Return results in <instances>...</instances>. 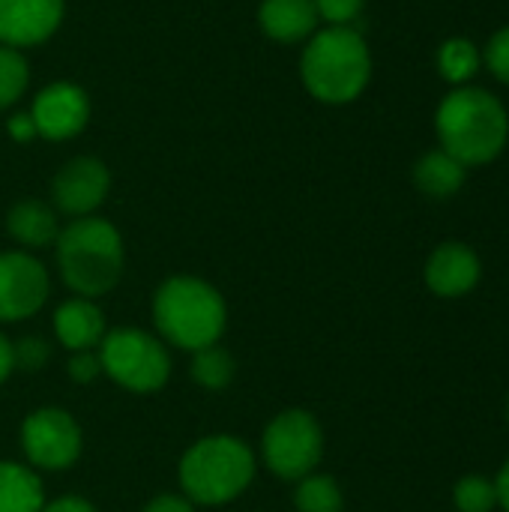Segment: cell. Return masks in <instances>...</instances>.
Masks as SVG:
<instances>
[{
  "label": "cell",
  "instance_id": "4",
  "mask_svg": "<svg viewBox=\"0 0 509 512\" xmlns=\"http://www.w3.org/2000/svg\"><path fill=\"white\" fill-rule=\"evenodd\" d=\"M306 90L330 105L357 99L372 75V54L354 27H327L315 33L300 60Z\"/></svg>",
  "mask_w": 509,
  "mask_h": 512
},
{
  "label": "cell",
  "instance_id": "3",
  "mask_svg": "<svg viewBox=\"0 0 509 512\" xmlns=\"http://www.w3.org/2000/svg\"><path fill=\"white\" fill-rule=\"evenodd\" d=\"M57 267L78 297H102L123 276V237L108 219L84 216L57 234Z\"/></svg>",
  "mask_w": 509,
  "mask_h": 512
},
{
  "label": "cell",
  "instance_id": "9",
  "mask_svg": "<svg viewBox=\"0 0 509 512\" xmlns=\"http://www.w3.org/2000/svg\"><path fill=\"white\" fill-rule=\"evenodd\" d=\"M51 282L27 252H0V321H24L48 300Z\"/></svg>",
  "mask_w": 509,
  "mask_h": 512
},
{
  "label": "cell",
  "instance_id": "29",
  "mask_svg": "<svg viewBox=\"0 0 509 512\" xmlns=\"http://www.w3.org/2000/svg\"><path fill=\"white\" fill-rule=\"evenodd\" d=\"M42 512H96V507L84 498H75V495H66V498H57L51 504H45Z\"/></svg>",
  "mask_w": 509,
  "mask_h": 512
},
{
  "label": "cell",
  "instance_id": "24",
  "mask_svg": "<svg viewBox=\"0 0 509 512\" xmlns=\"http://www.w3.org/2000/svg\"><path fill=\"white\" fill-rule=\"evenodd\" d=\"M318 18L330 21V27H351V21L363 12L366 0H312Z\"/></svg>",
  "mask_w": 509,
  "mask_h": 512
},
{
  "label": "cell",
  "instance_id": "14",
  "mask_svg": "<svg viewBox=\"0 0 509 512\" xmlns=\"http://www.w3.org/2000/svg\"><path fill=\"white\" fill-rule=\"evenodd\" d=\"M54 336L66 351H93L105 336V315L87 297H72L54 312Z\"/></svg>",
  "mask_w": 509,
  "mask_h": 512
},
{
  "label": "cell",
  "instance_id": "2",
  "mask_svg": "<svg viewBox=\"0 0 509 512\" xmlns=\"http://www.w3.org/2000/svg\"><path fill=\"white\" fill-rule=\"evenodd\" d=\"M153 321L165 342L195 354L222 339L228 309L210 282L198 276H171L153 297Z\"/></svg>",
  "mask_w": 509,
  "mask_h": 512
},
{
  "label": "cell",
  "instance_id": "22",
  "mask_svg": "<svg viewBox=\"0 0 509 512\" xmlns=\"http://www.w3.org/2000/svg\"><path fill=\"white\" fill-rule=\"evenodd\" d=\"M27 81H30V69L21 51L0 45V111L21 99V93L27 90Z\"/></svg>",
  "mask_w": 509,
  "mask_h": 512
},
{
  "label": "cell",
  "instance_id": "28",
  "mask_svg": "<svg viewBox=\"0 0 509 512\" xmlns=\"http://www.w3.org/2000/svg\"><path fill=\"white\" fill-rule=\"evenodd\" d=\"M141 512H195L186 495H156Z\"/></svg>",
  "mask_w": 509,
  "mask_h": 512
},
{
  "label": "cell",
  "instance_id": "1",
  "mask_svg": "<svg viewBox=\"0 0 509 512\" xmlns=\"http://www.w3.org/2000/svg\"><path fill=\"white\" fill-rule=\"evenodd\" d=\"M441 150L465 168L492 162L509 138V117L504 105L483 87L453 90L435 117Z\"/></svg>",
  "mask_w": 509,
  "mask_h": 512
},
{
  "label": "cell",
  "instance_id": "19",
  "mask_svg": "<svg viewBox=\"0 0 509 512\" xmlns=\"http://www.w3.org/2000/svg\"><path fill=\"white\" fill-rule=\"evenodd\" d=\"M294 507H297V512H342L345 510V498H342V489L333 477L309 474V477L297 480Z\"/></svg>",
  "mask_w": 509,
  "mask_h": 512
},
{
  "label": "cell",
  "instance_id": "33",
  "mask_svg": "<svg viewBox=\"0 0 509 512\" xmlns=\"http://www.w3.org/2000/svg\"><path fill=\"white\" fill-rule=\"evenodd\" d=\"M507 414H509V405H507Z\"/></svg>",
  "mask_w": 509,
  "mask_h": 512
},
{
  "label": "cell",
  "instance_id": "16",
  "mask_svg": "<svg viewBox=\"0 0 509 512\" xmlns=\"http://www.w3.org/2000/svg\"><path fill=\"white\" fill-rule=\"evenodd\" d=\"M6 231L12 234L15 243L27 246V249H42V246H51L60 234L57 228V216L54 210L45 204V201H36V198H27V201H18L9 216H6Z\"/></svg>",
  "mask_w": 509,
  "mask_h": 512
},
{
  "label": "cell",
  "instance_id": "32",
  "mask_svg": "<svg viewBox=\"0 0 509 512\" xmlns=\"http://www.w3.org/2000/svg\"><path fill=\"white\" fill-rule=\"evenodd\" d=\"M495 492H498V507H504L509 512V459L504 462L498 480H495Z\"/></svg>",
  "mask_w": 509,
  "mask_h": 512
},
{
  "label": "cell",
  "instance_id": "11",
  "mask_svg": "<svg viewBox=\"0 0 509 512\" xmlns=\"http://www.w3.org/2000/svg\"><path fill=\"white\" fill-rule=\"evenodd\" d=\"M30 120L39 138H48V141L75 138L90 120V99L78 84H69V81L48 84L36 93Z\"/></svg>",
  "mask_w": 509,
  "mask_h": 512
},
{
  "label": "cell",
  "instance_id": "18",
  "mask_svg": "<svg viewBox=\"0 0 509 512\" xmlns=\"http://www.w3.org/2000/svg\"><path fill=\"white\" fill-rule=\"evenodd\" d=\"M414 183L420 192L432 195V198H450L462 189L465 183V165L456 162L450 153L444 150H435V153H426L417 168H414Z\"/></svg>",
  "mask_w": 509,
  "mask_h": 512
},
{
  "label": "cell",
  "instance_id": "27",
  "mask_svg": "<svg viewBox=\"0 0 509 512\" xmlns=\"http://www.w3.org/2000/svg\"><path fill=\"white\" fill-rule=\"evenodd\" d=\"M66 369H69V378H72V381H78V384H90L93 378H99L102 363H99V357H96L93 351H75Z\"/></svg>",
  "mask_w": 509,
  "mask_h": 512
},
{
  "label": "cell",
  "instance_id": "17",
  "mask_svg": "<svg viewBox=\"0 0 509 512\" xmlns=\"http://www.w3.org/2000/svg\"><path fill=\"white\" fill-rule=\"evenodd\" d=\"M45 492L39 477L18 462H0V512H42Z\"/></svg>",
  "mask_w": 509,
  "mask_h": 512
},
{
  "label": "cell",
  "instance_id": "13",
  "mask_svg": "<svg viewBox=\"0 0 509 512\" xmlns=\"http://www.w3.org/2000/svg\"><path fill=\"white\" fill-rule=\"evenodd\" d=\"M480 258L465 243H441L426 261V285L438 297H465L480 282Z\"/></svg>",
  "mask_w": 509,
  "mask_h": 512
},
{
  "label": "cell",
  "instance_id": "31",
  "mask_svg": "<svg viewBox=\"0 0 509 512\" xmlns=\"http://www.w3.org/2000/svg\"><path fill=\"white\" fill-rule=\"evenodd\" d=\"M15 372V354H12V342L0 333V384Z\"/></svg>",
  "mask_w": 509,
  "mask_h": 512
},
{
  "label": "cell",
  "instance_id": "25",
  "mask_svg": "<svg viewBox=\"0 0 509 512\" xmlns=\"http://www.w3.org/2000/svg\"><path fill=\"white\" fill-rule=\"evenodd\" d=\"M12 354H15V369L39 372L48 360V345L39 336H27L18 345H12Z\"/></svg>",
  "mask_w": 509,
  "mask_h": 512
},
{
  "label": "cell",
  "instance_id": "7",
  "mask_svg": "<svg viewBox=\"0 0 509 512\" xmlns=\"http://www.w3.org/2000/svg\"><path fill=\"white\" fill-rule=\"evenodd\" d=\"M261 453L267 468L282 480H303L315 474L324 456V432L315 414L303 408H288L270 420L261 438Z\"/></svg>",
  "mask_w": 509,
  "mask_h": 512
},
{
  "label": "cell",
  "instance_id": "12",
  "mask_svg": "<svg viewBox=\"0 0 509 512\" xmlns=\"http://www.w3.org/2000/svg\"><path fill=\"white\" fill-rule=\"evenodd\" d=\"M63 21V0H0V42L30 48L45 42Z\"/></svg>",
  "mask_w": 509,
  "mask_h": 512
},
{
  "label": "cell",
  "instance_id": "23",
  "mask_svg": "<svg viewBox=\"0 0 509 512\" xmlns=\"http://www.w3.org/2000/svg\"><path fill=\"white\" fill-rule=\"evenodd\" d=\"M453 501H456L459 512H492L498 507V492H495L492 480L471 474V477H462L456 483Z\"/></svg>",
  "mask_w": 509,
  "mask_h": 512
},
{
  "label": "cell",
  "instance_id": "8",
  "mask_svg": "<svg viewBox=\"0 0 509 512\" xmlns=\"http://www.w3.org/2000/svg\"><path fill=\"white\" fill-rule=\"evenodd\" d=\"M84 447L81 426L63 408H39L21 423V450L33 468L66 471Z\"/></svg>",
  "mask_w": 509,
  "mask_h": 512
},
{
  "label": "cell",
  "instance_id": "20",
  "mask_svg": "<svg viewBox=\"0 0 509 512\" xmlns=\"http://www.w3.org/2000/svg\"><path fill=\"white\" fill-rule=\"evenodd\" d=\"M234 369V357L219 342L195 351L192 357V381L204 390H225L234 381Z\"/></svg>",
  "mask_w": 509,
  "mask_h": 512
},
{
  "label": "cell",
  "instance_id": "21",
  "mask_svg": "<svg viewBox=\"0 0 509 512\" xmlns=\"http://www.w3.org/2000/svg\"><path fill=\"white\" fill-rule=\"evenodd\" d=\"M477 66H480V54H477L474 42H468V39H447L438 51V69L453 84L471 81L477 75Z\"/></svg>",
  "mask_w": 509,
  "mask_h": 512
},
{
  "label": "cell",
  "instance_id": "15",
  "mask_svg": "<svg viewBox=\"0 0 509 512\" xmlns=\"http://www.w3.org/2000/svg\"><path fill=\"white\" fill-rule=\"evenodd\" d=\"M258 24L276 42H300L315 30L318 12L312 0H264Z\"/></svg>",
  "mask_w": 509,
  "mask_h": 512
},
{
  "label": "cell",
  "instance_id": "6",
  "mask_svg": "<svg viewBox=\"0 0 509 512\" xmlns=\"http://www.w3.org/2000/svg\"><path fill=\"white\" fill-rule=\"evenodd\" d=\"M99 363L114 384L132 393H156L171 378V357L165 345L138 327H120L102 336Z\"/></svg>",
  "mask_w": 509,
  "mask_h": 512
},
{
  "label": "cell",
  "instance_id": "5",
  "mask_svg": "<svg viewBox=\"0 0 509 512\" xmlns=\"http://www.w3.org/2000/svg\"><path fill=\"white\" fill-rule=\"evenodd\" d=\"M252 477L255 453L234 435L201 438L180 459V486L192 504H228L249 489Z\"/></svg>",
  "mask_w": 509,
  "mask_h": 512
},
{
  "label": "cell",
  "instance_id": "30",
  "mask_svg": "<svg viewBox=\"0 0 509 512\" xmlns=\"http://www.w3.org/2000/svg\"><path fill=\"white\" fill-rule=\"evenodd\" d=\"M9 135L15 138V141H30L33 135H36V126H33V120H30V114H15V117H9Z\"/></svg>",
  "mask_w": 509,
  "mask_h": 512
},
{
  "label": "cell",
  "instance_id": "26",
  "mask_svg": "<svg viewBox=\"0 0 509 512\" xmlns=\"http://www.w3.org/2000/svg\"><path fill=\"white\" fill-rule=\"evenodd\" d=\"M486 66L492 69L495 78H501L504 84H509V27L498 30L489 45H486Z\"/></svg>",
  "mask_w": 509,
  "mask_h": 512
},
{
  "label": "cell",
  "instance_id": "10",
  "mask_svg": "<svg viewBox=\"0 0 509 512\" xmlns=\"http://www.w3.org/2000/svg\"><path fill=\"white\" fill-rule=\"evenodd\" d=\"M108 189H111V174L105 162L93 156L69 159L51 183L54 207L72 219H84L93 210H99L102 201L108 198Z\"/></svg>",
  "mask_w": 509,
  "mask_h": 512
}]
</instances>
